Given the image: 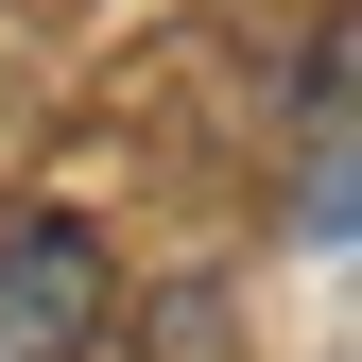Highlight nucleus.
Returning a JSON list of instances; mask_svg holds the SVG:
<instances>
[{
	"instance_id": "nucleus-1",
	"label": "nucleus",
	"mask_w": 362,
	"mask_h": 362,
	"mask_svg": "<svg viewBox=\"0 0 362 362\" xmlns=\"http://www.w3.org/2000/svg\"><path fill=\"white\" fill-rule=\"evenodd\" d=\"M104 224H69V207H35V224H0V362H86L104 345Z\"/></svg>"
},
{
	"instance_id": "nucleus-2",
	"label": "nucleus",
	"mask_w": 362,
	"mask_h": 362,
	"mask_svg": "<svg viewBox=\"0 0 362 362\" xmlns=\"http://www.w3.org/2000/svg\"><path fill=\"white\" fill-rule=\"evenodd\" d=\"M293 242L345 259V35H310V190H293Z\"/></svg>"
}]
</instances>
